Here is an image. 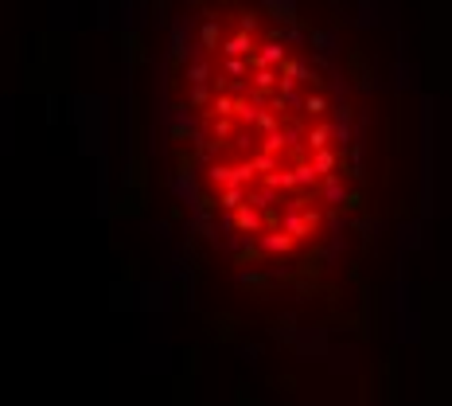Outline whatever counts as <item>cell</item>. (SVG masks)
<instances>
[{"mask_svg":"<svg viewBox=\"0 0 452 406\" xmlns=\"http://www.w3.org/2000/svg\"><path fill=\"white\" fill-rule=\"evenodd\" d=\"M168 164L199 258L242 301L344 297L366 231V133L328 31L285 0H179L164 67Z\"/></svg>","mask_w":452,"mask_h":406,"instance_id":"cell-1","label":"cell"}]
</instances>
